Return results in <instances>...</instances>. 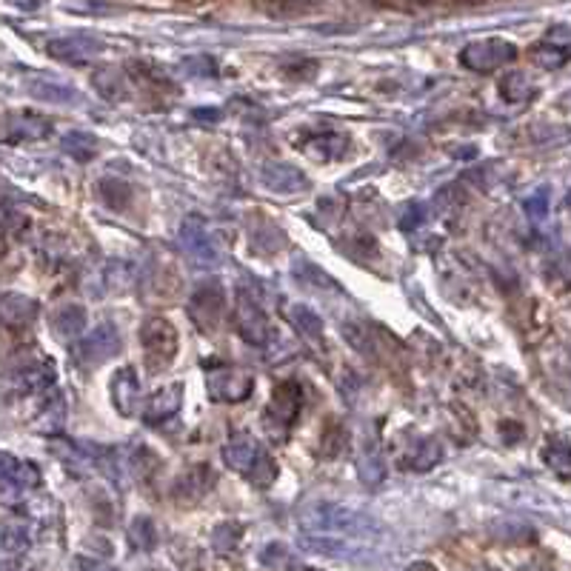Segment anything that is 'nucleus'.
<instances>
[{
	"label": "nucleus",
	"mask_w": 571,
	"mask_h": 571,
	"mask_svg": "<svg viewBox=\"0 0 571 571\" xmlns=\"http://www.w3.org/2000/svg\"><path fill=\"white\" fill-rule=\"evenodd\" d=\"M298 523L306 528L309 535H323V537H357V535H369L374 523L366 515H357L346 505H334V503H317L306 505L298 515Z\"/></svg>",
	"instance_id": "1"
},
{
	"label": "nucleus",
	"mask_w": 571,
	"mask_h": 571,
	"mask_svg": "<svg viewBox=\"0 0 571 571\" xmlns=\"http://www.w3.org/2000/svg\"><path fill=\"white\" fill-rule=\"evenodd\" d=\"M140 346H143L146 369L152 374H160L178 357V329L166 317H149L140 326Z\"/></svg>",
	"instance_id": "2"
},
{
	"label": "nucleus",
	"mask_w": 571,
	"mask_h": 571,
	"mask_svg": "<svg viewBox=\"0 0 571 571\" xmlns=\"http://www.w3.org/2000/svg\"><path fill=\"white\" fill-rule=\"evenodd\" d=\"M301 409H303V389H301V383H294V380H286V383L274 389L269 406L263 412L266 432L278 440H286L289 432L294 429V423H298V417H301Z\"/></svg>",
	"instance_id": "3"
},
{
	"label": "nucleus",
	"mask_w": 571,
	"mask_h": 571,
	"mask_svg": "<svg viewBox=\"0 0 571 571\" xmlns=\"http://www.w3.org/2000/svg\"><path fill=\"white\" fill-rule=\"evenodd\" d=\"M189 321H192L203 334L209 331H215L223 321V314H226V289L220 280H203L195 291H192V298H189Z\"/></svg>",
	"instance_id": "4"
},
{
	"label": "nucleus",
	"mask_w": 571,
	"mask_h": 571,
	"mask_svg": "<svg viewBox=\"0 0 571 571\" xmlns=\"http://www.w3.org/2000/svg\"><path fill=\"white\" fill-rule=\"evenodd\" d=\"M517 57V46L505 37H485V40H474L466 49L460 52V63L469 72L477 75H492L497 69H503L505 63H512Z\"/></svg>",
	"instance_id": "5"
},
{
	"label": "nucleus",
	"mask_w": 571,
	"mask_h": 571,
	"mask_svg": "<svg viewBox=\"0 0 571 571\" xmlns=\"http://www.w3.org/2000/svg\"><path fill=\"white\" fill-rule=\"evenodd\" d=\"M206 392L215 403H243L255 392V374L243 369H211L206 374Z\"/></svg>",
	"instance_id": "6"
},
{
	"label": "nucleus",
	"mask_w": 571,
	"mask_h": 571,
	"mask_svg": "<svg viewBox=\"0 0 571 571\" xmlns=\"http://www.w3.org/2000/svg\"><path fill=\"white\" fill-rule=\"evenodd\" d=\"M46 52H49V57L72 63V66H87V63H92L103 52V40L95 35L75 32V35L52 37L46 44Z\"/></svg>",
	"instance_id": "7"
},
{
	"label": "nucleus",
	"mask_w": 571,
	"mask_h": 571,
	"mask_svg": "<svg viewBox=\"0 0 571 571\" xmlns=\"http://www.w3.org/2000/svg\"><path fill=\"white\" fill-rule=\"evenodd\" d=\"M52 135V123L44 115L35 112H15L0 123V143L17 146V143H37Z\"/></svg>",
	"instance_id": "8"
},
{
	"label": "nucleus",
	"mask_w": 571,
	"mask_h": 571,
	"mask_svg": "<svg viewBox=\"0 0 571 571\" xmlns=\"http://www.w3.org/2000/svg\"><path fill=\"white\" fill-rule=\"evenodd\" d=\"M235 326H238V334L249 346H266L269 341V321L263 309L258 306V301L251 298L249 291H238V301H235Z\"/></svg>",
	"instance_id": "9"
},
{
	"label": "nucleus",
	"mask_w": 571,
	"mask_h": 571,
	"mask_svg": "<svg viewBox=\"0 0 571 571\" xmlns=\"http://www.w3.org/2000/svg\"><path fill=\"white\" fill-rule=\"evenodd\" d=\"M117 352H120V334L115 323L95 326L77 346V357L83 366H103L106 361H112Z\"/></svg>",
	"instance_id": "10"
},
{
	"label": "nucleus",
	"mask_w": 571,
	"mask_h": 571,
	"mask_svg": "<svg viewBox=\"0 0 571 571\" xmlns=\"http://www.w3.org/2000/svg\"><path fill=\"white\" fill-rule=\"evenodd\" d=\"M532 60L537 63L540 69H546V72L563 69L566 63H568V26L560 24L555 29H548L546 37L535 44Z\"/></svg>",
	"instance_id": "11"
},
{
	"label": "nucleus",
	"mask_w": 571,
	"mask_h": 571,
	"mask_svg": "<svg viewBox=\"0 0 571 571\" xmlns=\"http://www.w3.org/2000/svg\"><path fill=\"white\" fill-rule=\"evenodd\" d=\"M29 546H32V537L26 532V525H20V523L0 525V571H17L24 566Z\"/></svg>",
	"instance_id": "12"
},
{
	"label": "nucleus",
	"mask_w": 571,
	"mask_h": 571,
	"mask_svg": "<svg viewBox=\"0 0 571 571\" xmlns=\"http://www.w3.org/2000/svg\"><path fill=\"white\" fill-rule=\"evenodd\" d=\"M180 243L186 249V255L192 258L198 266H209L218 260V251L211 246V238H209V229L200 218H189L183 220L180 226Z\"/></svg>",
	"instance_id": "13"
},
{
	"label": "nucleus",
	"mask_w": 571,
	"mask_h": 571,
	"mask_svg": "<svg viewBox=\"0 0 571 571\" xmlns=\"http://www.w3.org/2000/svg\"><path fill=\"white\" fill-rule=\"evenodd\" d=\"M40 485V472L35 463L17 460L6 452H0V489L9 492H29Z\"/></svg>",
	"instance_id": "14"
},
{
	"label": "nucleus",
	"mask_w": 571,
	"mask_h": 571,
	"mask_svg": "<svg viewBox=\"0 0 571 571\" xmlns=\"http://www.w3.org/2000/svg\"><path fill=\"white\" fill-rule=\"evenodd\" d=\"M260 454H263V446H260V443H258L255 437H251V434H246V432H240V434H235V437H229V443L223 446V460H226V466H229L231 472H240L243 477L249 474L251 466H255Z\"/></svg>",
	"instance_id": "15"
},
{
	"label": "nucleus",
	"mask_w": 571,
	"mask_h": 571,
	"mask_svg": "<svg viewBox=\"0 0 571 571\" xmlns=\"http://www.w3.org/2000/svg\"><path fill=\"white\" fill-rule=\"evenodd\" d=\"M112 400L123 417H135L140 412V380L132 366H123L112 377Z\"/></svg>",
	"instance_id": "16"
},
{
	"label": "nucleus",
	"mask_w": 571,
	"mask_h": 571,
	"mask_svg": "<svg viewBox=\"0 0 571 571\" xmlns=\"http://www.w3.org/2000/svg\"><path fill=\"white\" fill-rule=\"evenodd\" d=\"M49 329L60 343L77 341L83 329H87V309H83L80 303H66V306L55 309L49 317Z\"/></svg>",
	"instance_id": "17"
},
{
	"label": "nucleus",
	"mask_w": 571,
	"mask_h": 571,
	"mask_svg": "<svg viewBox=\"0 0 571 571\" xmlns=\"http://www.w3.org/2000/svg\"><path fill=\"white\" fill-rule=\"evenodd\" d=\"M260 180L269 192H280V195H294L306 189V175L298 166H289V163H269L260 172Z\"/></svg>",
	"instance_id": "18"
},
{
	"label": "nucleus",
	"mask_w": 571,
	"mask_h": 571,
	"mask_svg": "<svg viewBox=\"0 0 571 571\" xmlns=\"http://www.w3.org/2000/svg\"><path fill=\"white\" fill-rule=\"evenodd\" d=\"M180 403H183V386L180 383L163 386L155 394H149V400H146L143 420L149 423V426H155V423H163V420H168L172 414H178Z\"/></svg>",
	"instance_id": "19"
},
{
	"label": "nucleus",
	"mask_w": 571,
	"mask_h": 571,
	"mask_svg": "<svg viewBox=\"0 0 571 571\" xmlns=\"http://www.w3.org/2000/svg\"><path fill=\"white\" fill-rule=\"evenodd\" d=\"M326 0H251L260 15L274 20H291V17H306L321 9Z\"/></svg>",
	"instance_id": "20"
},
{
	"label": "nucleus",
	"mask_w": 571,
	"mask_h": 571,
	"mask_svg": "<svg viewBox=\"0 0 571 571\" xmlns=\"http://www.w3.org/2000/svg\"><path fill=\"white\" fill-rule=\"evenodd\" d=\"M15 386L24 394H49L55 386V366L49 361H37L15 374Z\"/></svg>",
	"instance_id": "21"
},
{
	"label": "nucleus",
	"mask_w": 571,
	"mask_h": 571,
	"mask_svg": "<svg viewBox=\"0 0 571 571\" xmlns=\"http://www.w3.org/2000/svg\"><path fill=\"white\" fill-rule=\"evenodd\" d=\"M37 317V303L24 294H4L0 298V321L12 329H26Z\"/></svg>",
	"instance_id": "22"
},
{
	"label": "nucleus",
	"mask_w": 571,
	"mask_h": 571,
	"mask_svg": "<svg viewBox=\"0 0 571 571\" xmlns=\"http://www.w3.org/2000/svg\"><path fill=\"white\" fill-rule=\"evenodd\" d=\"M211 483H215V472H211L209 466H195V469H189L178 485H175V500L178 503H198L209 489H211Z\"/></svg>",
	"instance_id": "23"
},
{
	"label": "nucleus",
	"mask_w": 571,
	"mask_h": 571,
	"mask_svg": "<svg viewBox=\"0 0 571 571\" xmlns=\"http://www.w3.org/2000/svg\"><path fill=\"white\" fill-rule=\"evenodd\" d=\"M349 149V138L346 135H337V132H323V135H314L303 143V152L314 160H337L343 158Z\"/></svg>",
	"instance_id": "24"
},
{
	"label": "nucleus",
	"mask_w": 571,
	"mask_h": 571,
	"mask_svg": "<svg viewBox=\"0 0 571 571\" xmlns=\"http://www.w3.org/2000/svg\"><path fill=\"white\" fill-rule=\"evenodd\" d=\"M92 87L100 92V97L112 100V103L129 97V77H126L123 72H117V69H112V66L97 69L92 75Z\"/></svg>",
	"instance_id": "25"
},
{
	"label": "nucleus",
	"mask_w": 571,
	"mask_h": 571,
	"mask_svg": "<svg viewBox=\"0 0 571 571\" xmlns=\"http://www.w3.org/2000/svg\"><path fill=\"white\" fill-rule=\"evenodd\" d=\"M443 457V446L437 440H420L417 446L403 457V469H412V472H429L434 463H440Z\"/></svg>",
	"instance_id": "26"
},
{
	"label": "nucleus",
	"mask_w": 571,
	"mask_h": 571,
	"mask_svg": "<svg viewBox=\"0 0 571 571\" xmlns=\"http://www.w3.org/2000/svg\"><path fill=\"white\" fill-rule=\"evenodd\" d=\"M97 195H100V200L106 206L115 209V211H120V209H126V206L132 203V189H129V183H123L117 178H103L97 183Z\"/></svg>",
	"instance_id": "27"
},
{
	"label": "nucleus",
	"mask_w": 571,
	"mask_h": 571,
	"mask_svg": "<svg viewBox=\"0 0 571 571\" xmlns=\"http://www.w3.org/2000/svg\"><path fill=\"white\" fill-rule=\"evenodd\" d=\"M546 466L552 469L560 480H568V474H571V449H568L566 437H557L546 446Z\"/></svg>",
	"instance_id": "28"
},
{
	"label": "nucleus",
	"mask_w": 571,
	"mask_h": 571,
	"mask_svg": "<svg viewBox=\"0 0 571 571\" xmlns=\"http://www.w3.org/2000/svg\"><path fill=\"white\" fill-rule=\"evenodd\" d=\"M500 95L505 100H512V103H520V100H532L535 95V87H532V80H528L523 72H509L503 80H500Z\"/></svg>",
	"instance_id": "29"
},
{
	"label": "nucleus",
	"mask_w": 571,
	"mask_h": 571,
	"mask_svg": "<svg viewBox=\"0 0 571 571\" xmlns=\"http://www.w3.org/2000/svg\"><path fill=\"white\" fill-rule=\"evenodd\" d=\"M63 152L83 163V160H89L97 152V140L92 135H87V132H72V135L63 138Z\"/></svg>",
	"instance_id": "30"
},
{
	"label": "nucleus",
	"mask_w": 571,
	"mask_h": 571,
	"mask_svg": "<svg viewBox=\"0 0 571 571\" xmlns=\"http://www.w3.org/2000/svg\"><path fill=\"white\" fill-rule=\"evenodd\" d=\"M240 537H243L240 523H223V525L215 528V535H211V546H215V552L229 555V552H235L238 548Z\"/></svg>",
	"instance_id": "31"
},
{
	"label": "nucleus",
	"mask_w": 571,
	"mask_h": 571,
	"mask_svg": "<svg viewBox=\"0 0 571 571\" xmlns=\"http://www.w3.org/2000/svg\"><path fill=\"white\" fill-rule=\"evenodd\" d=\"M291 321H294V326H298V331H303L306 337H311V341H321V337H323V321L311 309L294 306L291 309Z\"/></svg>",
	"instance_id": "32"
},
{
	"label": "nucleus",
	"mask_w": 571,
	"mask_h": 571,
	"mask_svg": "<svg viewBox=\"0 0 571 571\" xmlns=\"http://www.w3.org/2000/svg\"><path fill=\"white\" fill-rule=\"evenodd\" d=\"M246 480H249L251 485H258V489H269V485H271L274 480H278V466H274V460L269 457V452H263V454L258 457L255 466L249 469Z\"/></svg>",
	"instance_id": "33"
},
{
	"label": "nucleus",
	"mask_w": 571,
	"mask_h": 571,
	"mask_svg": "<svg viewBox=\"0 0 571 571\" xmlns=\"http://www.w3.org/2000/svg\"><path fill=\"white\" fill-rule=\"evenodd\" d=\"M129 537H132V546L135 548H143V552H149L158 543V532H155V523L149 517H138L129 528Z\"/></svg>",
	"instance_id": "34"
},
{
	"label": "nucleus",
	"mask_w": 571,
	"mask_h": 571,
	"mask_svg": "<svg viewBox=\"0 0 571 571\" xmlns=\"http://www.w3.org/2000/svg\"><path fill=\"white\" fill-rule=\"evenodd\" d=\"M32 95L40 97V100H55V103H66L75 97V89L69 87H60V83H52V80H37L32 83Z\"/></svg>",
	"instance_id": "35"
},
{
	"label": "nucleus",
	"mask_w": 571,
	"mask_h": 571,
	"mask_svg": "<svg viewBox=\"0 0 571 571\" xmlns=\"http://www.w3.org/2000/svg\"><path fill=\"white\" fill-rule=\"evenodd\" d=\"M183 72L192 77H218V60L209 55H198L183 60Z\"/></svg>",
	"instance_id": "36"
},
{
	"label": "nucleus",
	"mask_w": 571,
	"mask_h": 571,
	"mask_svg": "<svg viewBox=\"0 0 571 571\" xmlns=\"http://www.w3.org/2000/svg\"><path fill=\"white\" fill-rule=\"evenodd\" d=\"M323 454L326 457H334L337 452H341L343 449V440H346V432H343V426H337V423H334V426H329L326 432H323Z\"/></svg>",
	"instance_id": "37"
},
{
	"label": "nucleus",
	"mask_w": 571,
	"mask_h": 571,
	"mask_svg": "<svg viewBox=\"0 0 571 571\" xmlns=\"http://www.w3.org/2000/svg\"><path fill=\"white\" fill-rule=\"evenodd\" d=\"M525 209L532 211V218H543L548 211V192H546V189H540V192H535L532 198H528Z\"/></svg>",
	"instance_id": "38"
},
{
	"label": "nucleus",
	"mask_w": 571,
	"mask_h": 571,
	"mask_svg": "<svg viewBox=\"0 0 571 571\" xmlns=\"http://www.w3.org/2000/svg\"><path fill=\"white\" fill-rule=\"evenodd\" d=\"M269 568H278L283 560H286V548L283 546H278V543H271L266 552H263V557H260Z\"/></svg>",
	"instance_id": "39"
},
{
	"label": "nucleus",
	"mask_w": 571,
	"mask_h": 571,
	"mask_svg": "<svg viewBox=\"0 0 571 571\" xmlns=\"http://www.w3.org/2000/svg\"><path fill=\"white\" fill-rule=\"evenodd\" d=\"M420 220H423V206H409V209H406V215L400 218V229L412 231L414 226H420Z\"/></svg>",
	"instance_id": "40"
},
{
	"label": "nucleus",
	"mask_w": 571,
	"mask_h": 571,
	"mask_svg": "<svg viewBox=\"0 0 571 571\" xmlns=\"http://www.w3.org/2000/svg\"><path fill=\"white\" fill-rule=\"evenodd\" d=\"M15 6H20V9H37L40 6V0H12Z\"/></svg>",
	"instance_id": "41"
},
{
	"label": "nucleus",
	"mask_w": 571,
	"mask_h": 571,
	"mask_svg": "<svg viewBox=\"0 0 571 571\" xmlns=\"http://www.w3.org/2000/svg\"><path fill=\"white\" fill-rule=\"evenodd\" d=\"M4 251H6V229L0 223V255H4Z\"/></svg>",
	"instance_id": "42"
},
{
	"label": "nucleus",
	"mask_w": 571,
	"mask_h": 571,
	"mask_svg": "<svg viewBox=\"0 0 571 571\" xmlns=\"http://www.w3.org/2000/svg\"><path fill=\"white\" fill-rule=\"evenodd\" d=\"M409 571H437L434 566H429V563H417V566H412Z\"/></svg>",
	"instance_id": "43"
},
{
	"label": "nucleus",
	"mask_w": 571,
	"mask_h": 571,
	"mask_svg": "<svg viewBox=\"0 0 571 571\" xmlns=\"http://www.w3.org/2000/svg\"><path fill=\"white\" fill-rule=\"evenodd\" d=\"M189 4H203V0H189Z\"/></svg>",
	"instance_id": "44"
}]
</instances>
